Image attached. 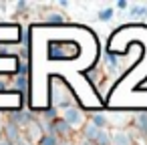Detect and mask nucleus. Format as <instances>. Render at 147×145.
<instances>
[{
    "label": "nucleus",
    "instance_id": "nucleus-6",
    "mask_svg": "<svg viewBox=\"0 0 147 145\" xmlns=\"http://www.w3.org/2000/svg\"><path fill=\"white\" fill-rule=\"evenodd\" d=\"M105 65H107L113 73H119V59H117V55H115L111 49L105 51Z\"/></svg>",
    "mask_w": 147,
    "mask_h": 145
},
{
    "label": "nucleus",
    "instance_id": "nucleus-19",
    "mask_svg": "<svg viewBox=\"0 0 147 145\" xmlns=\"http://www.w3.org/2000/svg\"><path fill=\"white\" fill-rule=\"evenodd\" d=\"M16 10H18V12L26 10V2H24V0H20V2H16Z\"/></svg>",
    "mask_w": 147,
    "mask_h": 145
},
{
    "label": "nucleus",
    "instance_id": "nucleus-3",
    "mask_svg": "<svg viewBox=\"0 0 147 145\" xmlns=\"http://www.w3.org/2000/svg\"><path fill=\"white\" fill-rule=\"evenodd\" d=\"M2 129H4V139H6V141H10V143L16 145V143L22 139V131H20L18 125H14V123H6Z\"/></svg>",
    "mask_w": 147,
    "mask_h": 145
},
{
    "label": "nucleus",
    "instance_id": "nucleus-9",
    "mask_svg": "<svg viewBox=\"0 0 147 145\" xmlns=\"http://www.w3.org/2000/svg\"><path fill=\"white\" fill-rule=\"evenodd\" d=\"M57 111H59V109H57L55 105H53V107H49V109H45V111H42V117H45V123H55L57 119H61Z\"/></svg>",
    "mask_w": 147,
    "mask_h": 145
},
{
    "label": "nucleus",
    "instance_id": "nucleus-13",
    "mask_svg": "<svg viewBox=\"0 0 147 145\" xmlns=\"http://www.w3.org/2000/svg\"><path fill=\"white\" fill-rule=\"evenodd\" d=\"M14 77H28V65L24 61H18L14 67Z\"/></svg>",
    "mask_w": 147,
    "mask_h": 145
},
{
    "label": "nucleus",
    "instance_id": "nucleus-20",
    "mask_svg": "<svg viewBox=\"0 0 147 145\" xmlns=\"http://www.w3.org/2000/svg\"><path fill=\"white\" fill-rule=\"evenodd\" d=\"M127 6H129V4H127V0H119V2H117V8H119V10H125Z\"/></svg>",
    "mask_w": 147,
    "mask_h": 145
},
{
    "label": "nucleus",
    "instance_id": "nucleus-12",
    "mask_svg": "<svg viewBox=\"0 0 147 145\" xmlns=\"http://www.w3.org/2000/svg\"><path fill=\"white\" fill-rule=\"evenodd\" d=\"M47 24H65L67 22V18L63 16V14H59V12H51V14H47Z\"/></svg>",
    "mask_w": 147,
    "mask_h": 145
},
{
    "label": "nucleus",
    "instance_id": "nucleus-14",
    "mask_svg": "<svg viewBox=\"0 0 147 145\" xmlns=\"http://www.w3.org/2000/svg\"><path fill=\"white\" fill-rule=\"evenodd\" d=\"M59 137L57 135H51V133H45L42 139H38V145H59Z\"/></svg>",
    "mask_w": 147,
    "mask_h": 145
},
{
    "label": "nucleus",
    "instance_id": "nucleus-1",
    "mask_svg": "<svg viewBox=\"0 0 147 145\" xmlns=\"http://www.w3.org/2000/svg\"><path fill=\"white\" fill-rule=\"evenodd\" d=\"M53 101L55 107L61 111H67L69 107H73V99H71V91L63 85V83H53Z\"/></svg>",
    "mask_w": 147,
    "mask_h": 145
},
{
    "label": "nucleus",
    "instance_id": "nucleus-16",
    "mask_svg": "<svg viewBox=\"0 0 147 145\" xmlns=\"http://www.w3.org/2000/svg\"><path fill=\"white\" fill-rule=\"evenodd\" d=\"M0 55H18L16 49H12V45H0Z\"/></svg>",
    "mask_w": 147,
    "mask_h": 145
},
{
    "label": "nucleus",
    "instance_id": "nucleus-24",
    "mask_svg": "<svg viewBox=\"0 0 147 145\" xmlns=\"http://www.w3.org/2000/svg\"><path fill=\"white\" fill-rule=\"evenodd\" d=\"M59 145H71V143H69V141H61Z\"/></svg>",
    "mask_w": 147,
    "mask_h": 145
},
{
    "label": "nucleus",
    "instance_id": "nucleus-11",
    "mask_svg": "<svg viewBox=\"0 0 147 145\" xmlns=\"http://www.w3.org/2000/svg\"><path fill=\"white\" fill-rule=\"evenodd\" d=\"M111 141H113V135H111L107 129H101V133H99L95 145H111Z\"/></svg>",
    "mask_w": 147,
    "mask_h": 145
},
{
    "label": "nucleus",
    "instance_id": "nucleus-17",
    "mask_svg": "<svg viewBox=\"0 0 147 145\" xmlns=\"http://www.w3.org/2000/svg\"><path fill=\"white\" fill-rule=\"evenodd\" d=\"M131 14L133 16H147V6H133Z\"/></svg>",
    "mask_w": 147,
    "mask_h": 145
},
{
    "label": "nucleus",
    "instance_id": "nucleus-2",
    "mask_svg": "<svg viewBox=\"0 0 147 145\" xmlns=\"http://www.w3.org/2000/svg\"><path fill=\"white\" fill-rule=\"evenodd\" d=\"M63 119H65L71 127H81V125L85 123V113H83L81 107L73 105V107H69L67 111H63Z\"/></svg>",
    "mask_w": 147,
    "mask_h": 145
},
{
    "label": "nucleus",
    "instance_id": "nucleus-5",
    "mask_svg": "<svg viewBox=\"0 0 147 145\" xmlns=\"http://www.w3.org/2000/svg\"><path fill=\"white\" fill-rule=\"evenodd\" d=\"M99 133H101V129H99L97 125H93V123H87V125H85V129H83L85 141H89V143H93V145H95V141H97Z\"/></svg>",
    "mask_w": 147,
    "mask_h": 145
},
{
    "label": "nucleus",
    "instance_id": "nucleus-15",
    "mask_svg": "<svg viewBox=\"0 0 147 145\" xmlns=\"http://www.w3.org/2000/svg\"><path fill=\"white\" fill-rule=\"evenodd\" d=\"M113 16H115V8H111V6H109V8H103V10L99 12V20H103V22L111 20Z\"/></svg>",
    "mask_w": 147,
    "mask_h": 145
},
{
    "label": "nucleus",
    "instance_id": "nucleus-22",
    "mask_svg": "<svg viewBox=\"0 0 147 145\" xmlns=\"http://www.w3.org/2000/svg\"><path fill=\"white\" fill-rule=\"evenodd\" d=\"M0 145H14V143H10V141H6V139H2V141H0Z\"/></svg>",
    "mask_w": 147,
    "mask_h": 145
},
{
    "label": "nucleus",
    "instance_id": "nucleus-23",
    "mask_svg": "<svg viewBox=\"0 0 147 145\" xmlns=\"http://www.w3.org/2000/svg\"><path fill=\"white\" fill-rule=\"evenodd\" d=\"M4 139V129H0V141Z\"/></svg>",
    "mask_w": 147,
    "mask_h": 145
},
{
    "label": "nucleus",
    "instance_id": "nucleus-8",
    "mask_svg": "<svg viewBox=\"0 0 147 145\" xmlns=\"http://www.w3.org/2000/svg\"><path fill=\"white\" fill-rule=\"evenodd\" d=\"M135 127L139 129L141 135H147V111L135 115Z\"/></svg>",
    "mask_w": 147,
    "mask_h": 145
},
{
    "label": "nucleus",
    "instance_id": "nucleus-4",
    "mask_svg": "<svg viewBox=\"0 0 147 145\" xmlns=\"http://www.w3.org/2000/svg\"><path fill=\"white\" fill-rule=\"evenodd\" d=\"M111 145H133V137H131V133H127V131H115Z\"/></svg>",
    "mask_w": 147,
    "mask_h": 145
},
{
    "label": "nucleus",
    "instance_id": "nucleus-18",
    "mask_svg": "<svg viewBox=\"0 0 147 145\" xmlns=\"http://www.w3.org/2000/svg\"><path fill=\"white\" fill-rule=\"evenodd\" d=\"M18 57H20V61H28V57H30V53H28V49L26 47H20V51H18Z\"/></svg>",
    "mask_w": 147,
    "mask_h": 145
},
{
    "label": "nucleus",
    "instance_id": "nucleus-10",
    "mask_svg": "<svg viewBox=\"0 0 147 145\" xmlns=\"http://www.w3.org/2000/svg\"><path fill=\"white\" fill-rule=\"evenodd\" d=\"M91 123H93V125H97L99 129H105V127L109 125V119H107L103 113H95V115L91 117Z\"/></svg>",
    "mask_w": 147,
    "mask_h": 145
},
{
    "label": "nucleus",
    "instance_id": "nucleus-7",
    "mask_svg": "<svg viewBox=\"0 0 147 145\" xmlns=\"http://www.w3.org/2000/svg\"><path fill=\"white\" fill-rule=\"evenodd\" d=\"M12 89L20 95H26V89H28V77H14L12 79Z\"/></svg>",
    "mask_w": 147,
    "mask_h": 145
},
{
    "label": "nucleus",
    "instance_id": "nucleus-21",
    "mask_svg": "<svg viewBox=\"0 0 147 145\" xmlns=\"http://www.w3.org/2000/svg\"><path fill=\"white\" fill-rule=\"evenodd\" d=\"M16 145H32V139H24V137H22V139H20Z\"/></svg>",
    "mask_w": 147,
    "mask_h": 145
}]
</instances>
